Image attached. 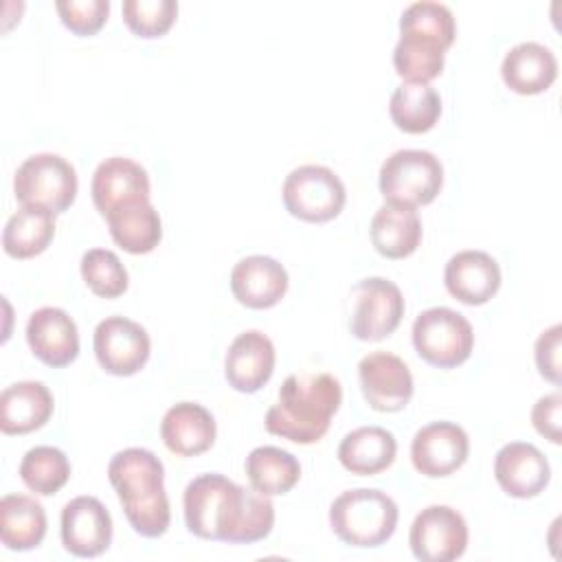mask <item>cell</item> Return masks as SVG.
Here are the masks:
<instances>
[{
  "label": "cell",
  "mask_w": 562,
  "mask_h": 562,
  "mask_svg": "<svg viewBox=\"0 0 562 562\" xmlns=\"http://www.w3.org/2000/svg\"><path fill=\"white\" fill-rule=\"evenodd\" d=\"M55 9L66 29L75 35H94L108 20L110 2L108 0H57Z\"/></svg>",
  "instance_id": "e575fe53"
},
{
  "label": "cell",
  "mask_w": 562,
  "mask_h": 562,
  "mask_svg": "<svg viewBox=\"0 0 562 562\" xmlns=\"http://www.w3.org/2000/svg\"><path fill=\"white\" fill-rule=\"evenodd\" d=\"M360 389L378 413H397L413 397V375L406 362L389 351H373L358 362Z\"/></svg>",
  "instance_id": "4fadbf2b"
},
{
  "label": "cell",
  "mask_w": 562,
  "mask_h": 562,
  "mask_svg": "<svg viewBox=\"0 0 562 562\" xmlns=\"http://www.w3.org/2000/svg\"><path fill=\"white\" fill-rule=\"evenodd\" d=\"M108 479L130 527L143 538H160L171 522L162 461L147 448H125L108 463Z\"/></svg>",
  "instance_id": "3957f363"
},
{
  "label": "cell",
  "mask_w": 562,
  "mask_h": 562,
  "mask_svg": "<svg viewBox=\"0 0 562 562\" xmlns=\"http://www.w3.org/2000/svg\"><path fill=\"white\" fill-rule=\"evenodd\" d=\"M397 518L395 501L369 487L347 490L329 507V527L336 538L358 549L382 547L395 533Z\"/></svg>",
  "instance_id": "5b68a950"
},
{
  "label": "cell",
  "mask_w": 562,
  "mask_h": 562,
  "mask_svg": "<svg viewBox=\"0 0 562 562\" xmlns=\"http://www.w3.org/2000/svg\"><path fill=\"white\" fill-rule=\"evenodd\" d=\"M342 402V386L329 373H294L279 389L266 413V430L281 439L310 446L325 437Z\"/></svg>",
  "instance_id": "7a4b0ae2"
},
{
  "label": "cell",
  "mask_w": 562,
  "mask_h": 562,
  "mask_svg": "<svg viewBox=\"0 0 562 562\" xmlns=\"http://www.w3.org/2000/svg\"><path fill=\"white\" fill-rule=\"evenodd\" d=\"M285 268L268 255H250L239 259L231 270L233 296L250 310H268L288 292Z\"/></svg>",
  "instance_id": "d6986e66"
},
{
  "label": "cell",
  "mask_w": 562,
  "mask_h": 562,
  "mask_svg": "<svg viewBox=\"0 0 562 562\" xmlns=\"http://www.w3.org/2000/svg\"><path fill=\"white\" fill-rule=\"evenodd\" d=\"M46 536L44 507L24 494H7L0 501V540L11 551L35 549Z\"/></svg>",
  "instance_id": "83f0119b"
},
{
  "label": "cell",
  "mask_w": 562,
  "mask_h": 562,
  "mask_svg": "<svg viewBox=\"0 0 562 562\" xmlns=\"http://www.w3.org/2000/svg\"><path fill=\"white\" fill-rule=\"evenodd\" d=\"M560 413H562V395L558 391L542 395L531 408L533 428L538 430V435H542L551 443L562 441L560 439Z\"/></svg>",
  "instance_id": "8d00e7d4"
},
{
  "label": "cell",
  "mask_w": 562,
  "mask_h": 562,
  "mask_svg": "<svg viewBox=\"0 0 562 562\" xmlns=\"http://www.w3.org/2000/svg\"><path fill=\"white\" fill-rule=\"evenodd\" d=\"M217 426L213 415L195 402L173 404L160 422V439L178 457H198L215 443Z\"/></svg>",
  "instance_id": "7402d4cb"
},
{
  "label": "cell",
  "mask_w": 562,
  "mask_h": 562,
  "mask_svg": "<svg viewBox=\"0 0 562 562\" xmlns=\"http://www.w3.org/2000/svg\"><path fill=\"white\" fill-rule=\"evenodd\" d=\"M20 479L37 496H53L68 483L70 461L59 448L35 446L20 461Z\"/></svg>",
  "instance_id": "1f68e13d"
},
{
  "label": "cell",
  "mask_w": 562,
  "mask_h": 562,
  "mask_svg": "<svg viewBox=\"0 0 562 562\" xmlns=\"http://www.w3.org/2000/svg\"><path fill=\"white\" fill-rule=\"evenodd\" d=\"M413 347L419 358L437 369L463 364L474 349L470 321L450 307H428L413 323Z\"/></svg>",
  "instance_id": "ba28073f"
},
{
  "label": "cell",
  "mask_w": 562,
  "mask_h": 562,
  "mask_svg": "<svg viewBox=\"0 0 562 562\" xmlns=\"http://www.w3.org/2000/svg\"><path fill=\"white\" fill-rule=\"evenodd\" d=\"M53 408L55 400L44 382H15L0 395V430L4 435L33 432L50 419Z\"/></svg>",
  "instance_id": "603a6c76"
},
{
  "label": "cell",
  "mask_w": 562,
  "mask_h": 562,
  "mask_svg": "<svg viewBox=\"0 0 562 562\" xmlns=\"http://www.w3.org/2000/svg\"><path fill=\"white\" fill-rule=\"evenodd\" d=\"M127 29L138 37L165 35L178 15V2L173 0H125L121 7Z\"/></svg>",
  "instance_id": "836d02e7"
},
{
  "label": "cell",
  "mask_w": 562,
  "mask_h": 562,
  "mask_svg": "<svg viewBox=\"0 0 562 562\" xmlns=\"http://www.w3.org/2000/svg\"><path fill=\"white\" fill-rule=\"evenodd\" d=\"M149 189L147 171L123 156H112L99 162L90 184L92 202L103 217L123 204L149 200Z\"/></svg>",
  "instance_id": "ffe728a7"
},
{
  "label": "cell",
  "mask_w": 562,
  "mask_h": 562,
  "mask_svg": "<svg viewBox=\"0 0 562 562\" xmlns=\"http://www.w3.org/2000/svg\"><path fill=\"white\" fill-rule=\"evenodd\" d=\"M468 454V432L454 422H432L419 428L411 443L413 468L428 479L450 476L465 463Z\"/></svg>",
  "instance_id": "5bb4252c"
},
{
  "label": "cell",
  "mask_w": 562,
  "mask_h": 562,
  "mask_svg": "<svg viewBox=\"0 0 562 562\" xmlns=\"http://www.w3.org/2000/svg\"><path fill=\"white\" fill-rule=\"evenodd\" d=\"M110 237L130 255H147L162 239V222L149 200L123 204L105 215Z\"/></svg>",
  "instance_id": "4316f807"
},
{
  "label": "cell",
  "mask_w": 562,
  "mask_h": 562,
  "mask_svg": "<svg viewBox=\"0 0 562 562\" xmlns=\"http://www.w3.org/2000/svg\"><path fill=\"white\" fill-rule=\"evenodd\" d=\"M55 237V213L37 206H20L4 224L2 248L13 259L42 255Z\"/></svg>",
  "instance_id": "f1b7e54d"
},
{
  "label": "cell",
  "mask_w": 562,
  "mask_h": 562,
  "mask_svg": "<svg viewBox=\"0 0 562 562\" xmlns=\"http://www.w3.org/2000/svg\"><path fill=\"white\" fill-rule=\"evenodd\" d=\"M274 345L257 329L239 334L224 358V375L228 386L239 393H257L274 373Z\"/></svg>",
  "instance_id": "ac0fdd59"
},
{
  "label": "cell",
  "mask_w": 562,
  "mask_h": 562,
  "mask_svg": "<svg viewBox=\"0 0 562 562\" xmlns=\"http://www.w3.org/2000/svg\"><path fill=\"white\" fill-rule=\"evenodd\" d=\"M92 347L103 371L127 378L147 364L151 340L140 323L125 316H108L94 327Z\"/></svg>",
  "instance_id": "7c38bea8"
},
{
  "label": "cell",
  "mask_w": 562,
  "mask_h": 562,
  "mask_svg": "<svg viewBox=\"0 0 562 562\" xmlns=\"http://www.w3.org/2000/svg\"><path fill=\"white\" fill-rule=\"evenodd\" d=\"M501 77L516 94H540L555 81L558 59L544 44L520 42L505 53Z\"/></svg>",
  "instance_id": "cb8c5ba5"
},
{
  "label": "cell",
  "mask_w": 562,
  "mask_h": 562,
  "mask_svg": "<svg viewBox=\"0 0 562 562\" xmlns=\"http://www.w3.org/2000/svg\"><path fill=\"white\" fill-rule=\"evenodd\" d=\"M380 193L404 206L430 204L443 187L441 160L426 149H397L380 167Z\"/></svg>",
  "instance_id": "8992f818"
},
{
  "label": "cell",
  "mask_w": 562,
  "mask_h": 562,
  "mask_svg": "<svg viewBox=\"0 0 562 562\" xmlns=\"http://www.w3.org/2000/svg\"><path fill=\"white\" fill-rule=\"evenodd\" d=\"M281 195L288 213L310 224L334 220L347 200L342 180L323 165H301L292 169L285 176Z\"/></svg>",
  "instance_id": "9c48e42d"
},
{
  "label": "cell",
  "mask_w": 562,
  "mask_h": 562,
  "mask_svg": "<svg viewBox=\"0 0 562 562\" xmlns=\"http://www.w3.org/2000/svg\"><path fill=\"white\" fill-rule=\"evenodd\" d=\"M457 24L452 11L432 0L413 2L400 18V40L393 48L395 72L413 83H428L443 70Z\"/></svg>",
  "instance_id": "277c9868"
},
{
  "label": "cell",
  "mask_w": 562,
  "mask_h": 562,
  "mask_svg": "<svg viewBox=\"0 0 562 562\" xmlns=\"http://www.w3.org/2000/svg\"><path fill=\"white\" fill-rule=\"evenodd\" d=\"M373 248L386 259L413 255L422 241V220L413 206L384 202L369 226Z\"/></svg>",
  "instance_id": "484cf974"
},
{
  "label": "cell",
  "mask_w": 562,
  "mask_h": 562,
  "mask_svg": "<svg viewBox=\"0 0 562 562\" xmlns=\"http://www.w3.org/2000/svg\"><path fill=\"white\" fill-rule=\"evenodd\" d=\"M81 277L92 294L116 299L127 290L130 277L116 252L105 248L86 250L81 257Z\"/></svg>",
  "instance_id": "d6a6232c"
},
{
  "label": "cell",
  "mask_w": 562,
  "mask_h": 562,
  "mask_svg": "<svg viewBox=\"0 0 562 562\" xmlns=\"http://www.w3.org/2000/svg\"><path fill=\"white\" fill-rule=\"evenodd\" d=\"M389 114L397 130L424 134L432 130L441 116V97L430 83L404 81L391 94Z\"/></svg>",
  "instance_id": "f546056e"
},
{
  "label": "cell",
  "mask_w": 562,
  "mask_h": 562,
  "mask_svg": "<svg viewBox=\"0 0 562 562\" xmlns=\"http://www.w3.org/2000/svg\"><path fill=\"white\" fill-rule=\"evenodd\" d=\"M351 299L353 312L349 327L358 340H384L400 327L406 303L393 281L384 277L362 279L353 285Z\"/></svg>",
  "instance_id": "30bf717a"
},
{
  "label": "cell",
  "mask_w": 562,
  "mask_h": 562,
  "mask_svg": "<svg viewBox=\"0 0 562 562\" xmlns=\"http://www.w3.org/2000/svg\"><path fill=\"white\" fill-rule=\"evenodd\" d=\"M408 544L422 562H452L468 549V522L450 505H428L415 516Z\"/></svg>",
  "instance_id": "8fae6325"
},
{
  "label": "cell",
  "mask_w": 562,
  "mask_h": 562,
  "mask_svg": "<svg viewBox=\"0 0 562 562\" xmlns=\"http://www.w3.org/2000/svg\"><path fill=\"white\" fill-rule=\"evenodd\" d=\"M26 342L33 356L53 367H68L79 356V331L61 307H40L29 316Z\"/></svg>",
  "instance_id": "e0dca14e"
},
{
  "label": "cell",
  "mask_w": 562,
  "mask_h": 562,
  "mask_svg": "<svg viewBox=\"0 0 562 562\" xmlns=\"http://www.w3.org/2000/svg\"><path fill=\"white\" fill-rule=\"evenodd\" d=\"M244 468L250 487L266 496L288 494L301 479L299 459L277 446H259L250 450Z\"/></svg>",
  "instance_id": "4dcf8cb0"
},
{
  "label": "cell",
  "mask_w": 562,
  "mask_h": 562,
  "mask_svg": "<svg viewBox=\"0 0 562 562\" xmlns=\"http://www.w3.org/2000/svg\"><path fill=\"white\" fill-rule=\"evenodd\" d=\"M184 525L202 540L252 544L270 536L274 505L255 487H241L217 472L189 481L182 496Z\"/></svg>",
  "instance_id": "6da1fadb"
},
{
  "label": "cell",
  "mask_w": 562,
  "mask_h": 562,
  "mask_svg": "<svg viewBox=\"0 0 562 562\" xmlns=\"http://www.w3.org/2000/svg\"><path fill=\"white\" fill-rule=\"evenodd\" d=\"M61 544L77 558H97L112 544V516L94 496H77L61 509Z\"/></svg>",
  "instance_id": "9a60e30c"
},
{
  "label": "cell",
  "mask_w": 562,
  "mask_h": 562,
  "mask_svg": "<svg viewBox=\"0 0 562 562\" xmlns=\"http://www.w3.org/2000/svg\"><path fill=\"white\" fill-rule=\"evenodd\" d=\"M494 476L507 496L525 501L544 492L551 465L533 443L509 441L494 457Z\"/></svg>",
  "instance_id": "2e32d148"
},
{
  "label": "cell",
  "mask_w": 562,
  "mask_h": 562,
  "mask_svg": "<svg viewBox=\"0 0 562 562\" xmlns=\"http://www.w3.org/2000/svg\"><path fill=\"white\" fill-rule=\"evenodd\" d=\"M397 441L382 426H360L347 432L338 446V461L358 476H373L393 465Z\"/></svg>",
  "instance_id": "d4e9b609"
},
{
  "label": "cell",
  "mask_w": 562,
  "mask_h": 562,
  "mask_svg": "<svg viewBox=\"0 0 562 562\" xmlns=\"http://www.w3.org/2000/svg\"><path fill=\"white\" fill-rule=\"evenodd\" d=\"M443 283L457 301L483 305L501 288V266L483 250H461L448 259Z\"/></svg>",
  "instance_id": "44dd1931"
},
{
  "label": "cell",
  "mask_w": 562,
  "mask_h": 562,
  "mask_svg": "<svg viewBox=\"0 0 562 562\" xmlns=\"http://www.w3.org/2000/svg\"><path fill=\"white\" fill-rule=\"evenodd\" d=\"M560 347H562V327L555 323L544 329L536 340V367L544 380L560 384Z\"/></svg>",
  "instance_id": "d590c367"
},
{
  "label": "cell",
  "mask_w": 562,
  "mask_h": 562,
  "mask_svg": "<svg viewBox=\"0 0 562 562\" xmlns=\"http://www.w3.org/2000/svg\"><path fill=\"white\" fill-rule=\"evenodd\" d=\"M77 171L57 154L29 156L15 171L13 193L22 206L64 213L77 198Z\"/></svg>",
  "instance_id": "52a82bcc"
}]
</instances>
